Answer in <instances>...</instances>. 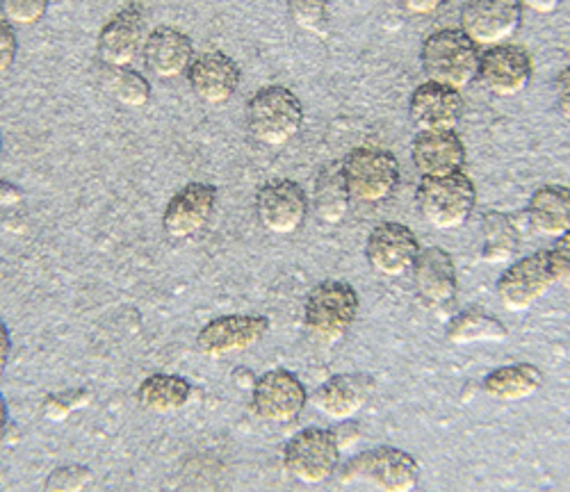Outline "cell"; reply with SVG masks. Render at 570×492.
I'll return each mask as SVG.
<instances>
[{
    "instance_id": "29",
    "label": "cell",
    "mask_w": 570,
    "mask_h": 492,
    "mask_svg": "<svg viewBox=\"0 0 570 492\" xmlns=\"http://www.w3.org/2000/svg\"><path fill=\"white\" fill-rule=\"evenodd\" d=\"M104 73H106V85H108L110 94L121 106L132 108V110L149 106L151 82L139 71H135L132 67H121V69L104 67Z\"/></svg>"
},
{
    "instance_id": "8",
    "label": "cell",
    "mask_w": 570,
    "mask_h": 492,
    "mask_svg": "<svg viewBox=\"0 0 570 492\" xmlns=\"http://www.w3.org/2000/svg\"><path fill=\"white\" fill-rule=\"evenodd\" d=\"M285 468L304 483H322L336 472L341 463V445L336 431L308 426L293 435L283 452Z\"/></svg>"
},
{
    "instance_id": "25",
    "label": "cell",
    "mask_w": 570,
    "mask_h": 492,
    "mask_svg": "<svg viewBox=\"0 0 570 492\" xmlns=\"http://www.w3.org/2000/svg\"><path fill=\"white\" fill-rule=\"evenodd\" d=\"M311 208L322 226H341L352 208V194L347 189L341 160L320 169L313 187Z\"/></svg>"
},
{
    "instance_id": "13",
    "label": "cell",
    "mask_w": 570,
    "mask_h": 492,
    "mask_svg": "<svg viewBox=\"0 0 570 492\" xmlns=\"http://www.w3.org/2000/svg\"><path fill=\"white\" fill-rule=\"evenodd\" d=\"M263 315H224L208 322L197 335V350L208 358H226L249 352L269 331Z\"/></svg>"
},
{
    "instance_id": "4",
    "label": "cell",
    "mask_w": 570,
    "mask_h": 492,
    "mask_svg": "<svg viewBox=\"0 0 570 492\" xmlns=\"http://www.w3.org/2000/svg\"><path fill=\"white\" fill-rule=\"evenodd\" d=\"M420 217L436 230H456L468 224L478 206V189L463 174L445 178H420L415 189Z\"/></svg>"
},
{
    "instance_id": "12",
    "label": "cell",
    "mask_w": 570,
    "mask_h": 492,
    "mask_svg": "<svg viewBox=\"0 0 570 492\" xmlns=\"http://www.w3.org/2000/svg\"><path fill=\"white\" fill-rule=\"evenodd\" d=\"M363 252H365L367 265L379 276L400 278L411 274L422 249H420V239L409 226L386 222L370 230Z\"/></svg>"
},
{
    "instance_id": "16",
    "label": "cell",
    "mask_w": 570,
    "mask_h": 492,
    "mask_svg": "<svg viewBox=\"0 0 570 492\" xmlns=\"http://www.w3.org/2000/svg\"><path fill=\"white\" fill-rule=\"evenodd\" d=\"M465 112L461 91L439 82H422L409 101V117L417 132H456Z\"/></svg>"
},
{
    "instance_id": "32",
    "label": "cell",
    "mask_w": 570,
    "mask_h": 492,
    "mask_svg": "<svg viewBox=\"0 0 570 492\" xmlns=\"http://www.w3.org/2000/svg\"><path fill=\"white\" fill-rule=\"evenodd\" d=\"M91 481V470L87 465H62L46 479V492H82Z\"/></svg>"
},
{
    "instance_id": "34",
    "label": "cell",
    "mask_w": 570,
    "mask_h": 492,
    "mask_svg": "<svg viewBox=\"0 0 570 492\" xmlns=\"http://www.w3.org/2000/svg\"><path fill=\"white\" fill-rule=\"evenodd\" d=\"M19 56V39L10 23L0 19V73H8Z\"/></svg>"
},
{
    "instance_id": "26",
    "label": "cell",
    "mask_w": 570,
    "mask_h": 492,
    "mask_svg": "<svg viewBox=\"0 0 570 492\" xmlns=\"http://www.w3.org/2000/svg\"><path fill=\"white\" fill-rule=\"evenodd\" d=\"M509 337V328L495 315H489L482 308H465L454 313L448 319V342L454 347H468V344L484 342H504Z\"/></svg>"
},
{
    "instance_id": "2",
    "label": "cell",
    "mask_w": 570,
    "mask_h": 492,
    "mask_svg": "<svg viewBox=\"0 0 570 492\" xmlns=\"http://www.w3.org/2000/svg\"><path fill=\"white\" fill-rule=\"evenodd\" d=\"M304 126V106L288 87L269 85L258 89L247 104L249 135L265 149L291 144Z\"/></svg>"
},
{
    "instance_id": "37",
    "label": "cell",
    "mask_w": 570,
    "mask_h": 492,
    "mask_svg": "<svg viewBox=\"0 0 570 492\" xmlns=\"http://www.w3.org/2000/svg\"><path fill=\"white\" fill-rule=\"evenodd\" d=\"M522 10H530L539 17H550L557 14L563 6V0H518Z\"/></svg>"
},
{
    "instance_id": "10",
    "label": "cell",
    "mask_w": 570,
    "mask_h": 492,
    "mask_svg": "<svg viewBox=\"0 0 570 492\" xmlns=\"http://www.w3.org/2000/svg\"><path fill=\"white\" fill-rule=\"evenodd\" d=\"M554 285L548 252H537L532 256L511 263L495 283V294L509 313H528L539 304L550 287Z\"/></svg>"
},
{
    "instance_id": "6",
    "label": "cell",
    "mask_w": 570,
    "mask_h": 492,
    "mask_svg": "<svg viewBox=\"0 0 570 492\" xmlns=\"http://www.w3.org/2000/svg\"><path fill=\"white\" fill-rule=\"evenodd\" d=\"M411 276L420 304L432 315L450 319L459 299V276L454 258L441 246H430V249L420 252Z\"/></svg>"
},
{
    "instance_id": "17",
    "label": "cell",
    "mask_w": 570,
    "mask_h": 492,
    "mask_svg": "<svg viewBox=\"0 0 570 492\" xmlns=\"http://www.w3.org/2000/svg\"><path fill=\"white\" fill-rule=\"evenodd\" d=\"M147 37V19L137 8L117 12L99 32L97 53L101 65L112 69L132 67V62L141 58V48H145Z\"/></svg>"
},
{
    "instance_id": "23",
    "label": "cell",
    "mask_w": 570,
    "mask_h": 492,
    "mask_svg": "<svg viewBox=\"0 0 570 492\" xmlns=\"http://www.w3.org/2000/svg\"><path fill=\"white\" fill-rule=\"evenodd\" d=\"M525 217L530 228L550 239H559L570 233V187L543 185L528 201Z\"/></svg>"
},
{
    "instance_id": "18",
    "label": "cell",
    "mask_w": 570,
    "mask_h": 492,
    "mask_svg": "<svg viewBox=\"0 0 570 492\" xmlns=\"http://www.w3.org/2000/svg\"><path fill=\"white\" fill-rule=\"evenodd\" d=\"M374 387L376 383L370 374H336L315 390L311 402L324 417L347 424L367 406L374 395Z\"/></svg>"
},
{
    "instance_id": "33",
    "label": "cell",
    "mask_w": 570,
    "mask_h": 492,
    "mask_svg": "<svg viewBox=\"0 0 570 492\" xmlns=\"http://www.w3.org/2000/svg\"><path fill=\"white\" fill-rule=\"evenodd\" d=\"M548 260L554 285H561L566 292H570V233L554 239L552 249L548 252Z\"/></svg>"
},
{
    "instance_id": "31",
    "label": "cell",
    "mask_w": 570,
    "mask_h": 492,
    "mask_svg": "<svg viewBox=\"0 0 570 492\" xmlns=\"http://www.w3.org/2000/svg\"><path fill=\"white\" fill-rule=\"evenodd\" d=\"M293 23L306 32H324L328 21V0H288Z\"/></svg>"
},
{
    "instance_id": "30",
    "label": "cell",
    "mask_w": 570,
    "mask_h": 492,
    "mask_svg": "<svg viewBox=\"0 0 570 492\" xmlns=\"http://www.w3.org/2000/svg\"><path fill=\"white\" fill-rule=\"evenodd\" d=\"M51 0H0V19L12 28L37 26L49 14Z\"/></svg>"
},
{
    "instance_id": "5",
    "label": "cell",
    "mask_w": 570,
    "mask_h": 492,
    "mask_svg": "<svg viewBox=\"0 0 570 492\" xmlns=\"http://www.w3.org/2000/svg\"><path fill=\"white\" fill-rule=\"evenodd\" d=\"M343 176L352 201L376 206L389 201L400 185L397 158L379 146H356L343 160Z\"/></svg>"
},
{
    "instance_id": "7",
    "label": "cell",
    "mask_w": 570,
    "mask_h": 492,
    "mask_svg": "<svg viewBox=\"0 0 570 492\" xmlns=\"http://www.w3.org/2000/svg\"><path fill=\"white\" fill-rule=\"evenodd\" d=\"M522 28L518 0H463L459 30L482 51L511 43Z\"/></svg>"
},
{
    "instance_id": "20",
    "label": "cell",
    "mask_w": 570,
    "mask_h": 492,
    "mask_svg": "<svg viewBox=\"0 0 570 492\" xmlns=\"http://www.w3.org/2000/svg\"><path fill=\"white\" fill-rule=\"evenodd\" d=\"M185 76L189 89L206 106H226L243 80L237 62L219 51L195 58Z\"/></svg>"
},
{
    "instance_id": "36",
    "label": "cell",
    "mask_w": 570,
    "mask_h": 492,
    "mask_svg": "<svg viewBox=\"0 0 570 492\" xmlns=\"http://www.w3.org/2000/svg\"><path fill=\"white\" fill-rule=\"evenodd\" d=\"M554 101L559 115L570 121V67L561 69L559 76L554 78Z\"/></svg>"
},
{
    "instance_id": "27",
    "label": "cell",
    "mask_w": 570,
    "mask_h": 492,
    "mask_svg": "<svg viewBox=\"0 0 570 492\" xmlns=\"http://www.w3.org/2000/svg\"><path fill=\"white\" fill-rule=\"evenodd\" d=\"M193 383L176 374H154L137 387V402L151 413H176L193 400Z\"/></svg>"
},
{
    "instance_id": "35",
    "label": "cell",
    "mask_w": 570,
    "mask_h": 492,
    "mask_svg": "<svg viewBox=\"0 0 570 492\" xmlns=\"http://www.w3.org/2000/svg\"><path fill=\"white\" fill-rule=\"evenodd\" d=\"M395 3L404 14L424 19L439 14L448 6V0H395Z\"/></svg>"
},
{
    "instance_id": "38",
    "label": "cell",
    "mask_w": 570,
    "mask_h": 492,
    "mask_svg": "<svg viewBox=\"0 0 570 492\" xmlns=\"http://www.w3.org/2000/svg\"><path fill=\"white\" fill-rule=\"evenodd\" d=\"M21 201H23V191L10 180H0V208H14Z\"/></svg>"
},
{
    "instance_id": "15",
    "label": "cell",
    "mask_w": 570,
    "mask_h": 492,
    "mask_svg": "<svg viewBox=\"0 0 570 492\" xmlns=\"http://www.w3.org/2000/svg\"><path fill=\"white\" fill-rule=\"evenodd\" d=\"M219 201V189L210 183H187L178 189L165 213L163 230L171 239H189L199 235L213 219Z\"/></svg>"
},
{
    "instance_id": "41",
    "label": "cell",
    "mask_w": 570,
    "mask_h": 492,
    "mask_svg": "<svg viewBox=\"0 0 570 492\" xmlns=\"http://www.w3.org/2000/svg\"><path fill=\"white\" fill-rule=\"evenodd\" d=\"M0 154H3V135H0Z\"/></svg>"
},
{
    "instance_id": "39",
    "label": "cell",
    "mask_w": 570,
    "mask_h": 492,
    "mask_svg": "<svg viewBox=\"0 0 570 492\" xmlns=\"http://www.w3.org/2000/svg\"><path fill=\"white\" fill-rule=\"evenodd\" d=\"M10 356H12V335H10V328L0 322V378H3L10 365Z\"/></svg>"
},
{
    "instance_id": "9",
    "label": "cell",
    "mask_w": 570,
    "mask_h": 492,
    "mask_svg": "<svg viewBox=\"0 0 570 492\" xmlns=\"http://www.w3.org/2000/svg\"><path fill=\"white\" fill-rule=\"evenodd\" d=\"M308 210L311 201L304 187L288 178L269 180L256 194V217L276 237L297 235L308 219Z\"/></svg>"
},
{
    "instance_id": "28",
    "label": "cell",
    "mask_w": 570,
    "mask_h": 492,
    "mask_svg": "<svg viewBox=\"0 0 570 492\" xmlns=\"http://www.w3.org/2000/svg\"><path fill=\"white\" fill-rule=\"evenodd\" d=\"M520 254V230L504 213L482 217V260L487 265H509Z\"/></svg>"
},
{
    "instance_id": "22",
    "label": "cell",
    "mask_w": 570,
    "mask_h": 492,
    "mask_svg": "<svg viewBox=\"0 0 570 492\" xmlns=\"http://www.w3.org/2000/svg\"><path fill=\"white\" fill-rule=\"evenodd\" d=\"M411 163L420 178H445L463 171L465 146L456 132H417Z\"/></svg>"
},
{
    "instance_id": "21",
    "label": "cell",
    "mask_w": 570,
    "mask_h": 492,
    "mask_svg": "<svg viewBox=\"0 0 570 492\" xmlns=\"http://www.w3.org/2000/svg\"><path fill=\"white\" fill-rule=\"evenodd\" d=\"M141 60L151 76L160 80H176L187 73L195 60V43L185 32L160 26L149 30V37L141 48Z\"/></svg>"
},
{
    "instance_id": "3",
    "label": "cell",
    "mask_w": 570,
    "mask_h": 492,
    "mask_svg": "<svg viewBox=\"0 0 570 492\" xmlns=\"http://www.w3.org/2000/svg\"><path fill=\"white\" fill-rule=\"evenodd\" d=\"M358 311V292L350 283L324 281L308 292L304 304V328L322 344H336L350 333Z\"/></svg>"
},
{
    "instance_id": "19",
    "label": "cell",
    "mask_w": 570,
    "mask_h": 492,
    "mask_svg": "<svg viewBox=\"0 0 570 492\" xmlns=\"http://www.w3.org/2000/svg\"><path fill=\"white\" fill-rule=\"evenodd\" d=\"M345 472L361 474L384 492H411L420 479L417 461L395 447H376L356 456Z\"/></svg>"
},
{
    "instance_id": "24",
    "label": "cell",
    "mask_w": 570,
    "mask_h": 492,
    "mask_svg": "<svg viewBox=\"0 0 570 492\" xmlns=\"http://www.w3.org/2000/svg\"><path fill=\"white\" fill-rule=\"evenodd\" d=\"M546 383L543 372L532 363L502 365L484 376V395L500 404H518L539 395Z\"/></svg>"
},
{
    "instance_id": "1",
    "label": "cell",
    "mask_w": 570,
    "mask_h": 492,
    "mask_svg": "<svg viewBox=\"0 0 570 492\" xmlns=\"http://www.w3.org/2000/svg\"><path fill=\"white\" fill-rule=\"evenodd\" d=\"M482 48L474 46L461 30L443 28L422 41L420 67L430 82L463 91L480 78Z\"/></svg>"
},
{
    "instance_id": "40",
    "label": "cell",
    "mask_w": 570,
    "mask_h": 492,
    "mask_svg": "<svg viewBox=\"0 0 570 492\" xmlns=\"http://www.w3.org/2000/svg\"><path fill=\"white\" fill-rule=\"evenodd\" d=\"M8 422H10V409H8V402H6V397L0 395V433L6 431Z\"/></svg>"
},
{
    "instance_id": "11",
    "label": "cell",
    "mask_w": 570,
    "mask_h": 492,
    "mask_svg": "<svg viewBox=\"0 0 570 492\" xmlns=\"http://www.w3.org/2000/svg\"><path fill=\"white\" fill-rule=\"evenodd\" d=\"M308 404V390L288 370L265 372L252 390L254 413L267 424H291L302 417Z\"/></svg>"
},
{
    "instance_id": "14",
    "label": "cell",
    "mask_w": 570,
    "mask_h": 492,
    "mask_svg": "<svg viewBox=\"0 0 570 492\" xmlns=\"http://www.w3.org/2000/svg\"><path fill=\"white\" fill-rule=\"evenodd\" d=\"M534 76L532 56L522 46L502 43L482 51L480 82L498 98H515L525 91Z\"/></svg>"
}]
</instances>
